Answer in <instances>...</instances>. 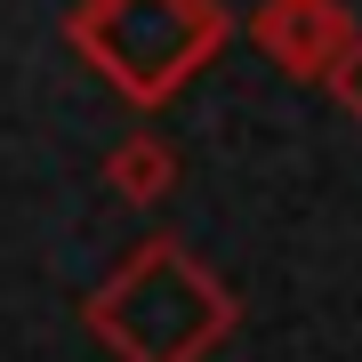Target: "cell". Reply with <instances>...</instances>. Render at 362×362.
<instances>
[{
  "instance_id": "obj_4",
  "label": "cell",
  "mask_w": 362,
  "mask_h": 362,
  "mask_svg": "<svg viewBox=\"0 0 362 362\" xmlns=\"http://www.w3.org/2000/svg\"><path fill=\"white\" fill-rule=\"evenodd\" d=\"M105 185H113L121 202H161L169 185H177V153H169V145L153 137V129H137V137H121L113 153H105Z\"/></svg>"
},
{
  "instance_id": "obj_2",
  "label": "cell",
  "mask_w": 362,
  "mask_h": 362,
  "mask_svg": "<svg viewBox=\"0 0 362 362\" xmlns=\"http://www.w3.org/2000/svg\"><path fill=\"white\" fill-rule=\"evenodd\" d=\"M218 0H81L65 16V40L113 81L129 105H161L226 49Z\"/></svg>"
},
{
  "instance_id": "obj_1",
  "label": "cell",
  "mask_w": 362,
  "mask_h": 362,
  "mask_svg": "<svg viewBox=\"0 0 362 362\" xmlns=\"http://www.w3.org/2000/svg\"><path fill=\"white\" fill-rule=\"evenodd\" d=\"M89 330L121 362H202L233 330V290L194 258V250L145 242V250H129V266L89 298Z\"/></svg>"
},
{
  "instance_id": "obj_3",
  "label": "cell",
  "mask_w": 362,
  "mask_h": 362,
  "mask_svg": "<svg viewBox=\"0 0 362 362\" xmlns=\"http://www.w3.org/2000/svg\"><path fill=\"white\" fill-rule=\"evenodd\" d=\"M250 33H258V49H266L282 73L322 81V73H330V57L354 40V16L338 8V0H258Z\"/></svg>"
},
{
  "instance_id": "obj_5",
  "label": "cell",
  "mask_w": 362,
  "mask_h": 362,
  "mask_svg": "<svg viewBox=\"0 0 362 362\" xmlns=\"http://www.w3.org/2000/svg\"><path fill=\"white\" fill-rule=\"evenodd\" d=\"M322 89H330V97H338V105H346V113L362 121V33H354L346 49L330 57V73H322Z\"/></svg>"
}]
</instances>
